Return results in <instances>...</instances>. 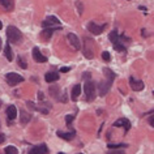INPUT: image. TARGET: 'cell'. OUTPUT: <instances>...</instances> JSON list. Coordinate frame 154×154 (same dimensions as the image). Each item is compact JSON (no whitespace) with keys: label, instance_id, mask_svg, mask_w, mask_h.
Wrapping results in <instances>:
<instances>
[{"label":"cell","instance_id":"obj_1","mask_svg":"<svg viewBox=\"0 0 154 154\" xmlns=\"http://www.w3.org/2000/svg\"><path fill=\"white\" fill-rule=\"evenodd\" d=\"M7 38L11 43H20L22 41V33L18 30L16 26H8L7 28Z\"/></svg>","mask_w":154,"mask_h":154},{"label":"cell","instance_id":"obj_2","mask_svg":"<svg viewBox=\"0 0 154 154\" xmlns=\"http://www.w3.org/2000/svg\"><path fill=\"white\" fill-rule=\"evenodd\" d=\"M84 91H85L86 99L89 102H93L95 99V85L91 80H86L85 85H84Z\"/></svg>","mask_w":154,"mask_h":154},{"label":"cell","instance_id":"obj_3","mask_svg":"<svg viewBox=\"0 0 154 154\" xmlns=\"http://www.w3.org/2000/svg\"><path fill=\"white\" fill-rule=\"evenodd\" d=\"M85 45H84V55H85L88 59H93L94 57V42L90 39V38H85L84 39Z\"/></svg>","mask_w":154,"mask_h":154},{"label":"cell","instance_id":"obj_4","mask_svg":"<svg viewBox=\"0 0 154 154\" xmlns=\"http://www.w3.org/2000/svg\"><path fill=\"white\" fill-rule=\"evenodd\" d=\"M5 80H7V82H8L9 86H16L18 82L24 81V77L17 75V73H14V72H9L5 75Z\"/></svg>","mask_w":154,"mask_h":154},{"label":"cell","instance_id":"obj_5","mask_svg":"<svg viewBox=\"0 0 154 154\" xmlns=\"http://www.w3.org/2000/svg\"><path fill=\"white\" fill-rule=\"evenodd\" d=\"M86 28H88V30H89L91 34H94V35H98V34H101L103 30H105L106 25H98V24H95V22H89Z\"/></svg>","mask_w":154,"mask_h":154},{"label":"cell","instance_id":"obj_6","mask_svg":"<svg viewBox=\"0 0 154 154\" xmlns=\"http://www.w3.org/2000/svg\"><path fill=\"white\" fill-rule=\"evenodd\" d=\"M129 86L132 88V90H134V91H140L145 88L144 82H142L141 80H136L133 76L129 77Z\"/></svg>","mask_w":154,"mask_h":154},{"label":"cell","instance_id":"obj_7","mask_svg":"<svg viewBox=\"0 0 154 154\" xmlns=\"http://www.w3.org/2000/svg\"><path fill=\"white\" fill-rule=\"evenodd\" d=\"M67 39H68V42H69V45H71L75 50H80V48H81V43H80V39L77 38L76 34L69 33L68 35H67Z\"/></svg>","mask_w":154,"mask_h":154},{"label":"cell","instance_id":"obj_8","mask_svg":"<svg viewBox=\"0 0 154 154\" xmlns=\"http://www.w3.org/2000/svg\"><path fill=\"white\" fill-rule=\"evenodd\" d=\"M32 54H33V59L35 60L37 63H46V61H47V57H46L41 52V50L38 47H34Z\"/></svg>","mask_w":154,"mask_h":154},{"label":"cell","instance_id":"obj_9","mask_svg":"<svg viewBox=\"0 0 154 154\" xmlns=\"http://www.w3.org/2000/svg\"><path fill=\"white\" fill-rule=\"evenodd\" d=\"M47 153H48L47 145H46V144H41V145L33 146V148L29 150L28 154H47Z\"/></svg>","mask_w":154,"mask_h":154},{"label":"cell","instance_id":"obj_10","mask_svg":"<svg viewBox=\"0 0 154 154\" xmlns=\"http://www.w3.org/2000/svg\"><path fill=\"white\" fill-rule=\"evenodd\" d=\"M111 81H101L99 82V85H98V88H99V95L101 97H103V95H106L107 93H109V90H110V88H111Z\"/></svg>","mask_w":154,"mask_h":154},{"label":"cell","instance_id":"obj_11","mask_svg":"<svg viewBox=\"0 0 154 154\" xmlns=\"http://www.w3.org/2000/svg\"><path fill=\"white\" fill-rule=\"evenodd\" d=\"M17 118V109H16V106H13V105H11L8 106V109H7V119H8V123L11 124L14 119Z\"/></svg>","mask_w":154,"mask_h":154},{"label":"cell","instance_id":"obj_12","mask_svg":"<svg viewBox=\"0 0 154 154\" xmlns=\"http://www.w3.org/2000/svg\"><path fill=\"white\" fill-rule=\"evenodd\" d=\"M54 25H60V21L57 20L55 16H50L42 22V26H43V28H52Z\"/></svg>","mask_w":154,"mask_h":154},{"label":"cell","instance_id":"obj_13","mask_svg":"<svg viewBox=\"0 0 154 154\" xmlns=\"http://www.w3.org/2000/svg\"><path fill=\"white\" fill-rule=\"evenodd\" d=\"M112 125L114 127H123V128L125 129V132H128L129 128H131V123H129L128 119H125V118H120L119 120L115 122Z\"/></svg>","mask_w":154,"mask_h":154},{"label":"cell","instance_id":"obj_14","mask_svg":"<svg viewBox=\"0 0 154 154\" xmlns=\"http://www.w3.org/2000/svg\"><path fill=\"white\" fill-rule=\"evenodd\" d=\"M59 73H56V72H48V73H46V76H45V80H46V82H55L59 80Z\"/></svg>","mask_w":154,"mask_h":154},{"label":"cell","instance_id":"obj_15","mask_svg":"<svg viewBox=\"0 0 154 154\" xmlns=\"http://www.w3.org/2000/svg\"><path fill=\"white\" fill-rule=\"evenodd\" d=\"M20 116H21V118H20V122H21L22 125H26V124H28V123L30 122V119H32V115L28 114L25 110H21V111H20Z\"/></svg>","mask_w":154,"mask_h":154},{"label":"cell","instance_id":"obj_16","mask_svg":"<svg viewBox=\"0 0 154 154\" xmlns=\"http://www.w3.org/2000/svg\"><path fill=\"white\" fill-rule=\"evenodd\" d=\"M56 30H61V28H45V30L41 34L45 39H47V38H51V35L56 32Z\"/></svg>","mask_w":154,"mask_h":154},{"label":"cell","instance_id":"obj_17","mask_svg":"<svg viewBox=\"0 0 154 154\" xmlns=\"http://www.w3.org/2000/svg\"><path fill=\"white\" fill-rule=\"evenodd\" d=\"M56 134L59 136L60 138H64V140H67V141H69V140H72L73 137H75V131H72V132H61V131H57L56 132Z\"/></svg>","mask_w":154,"mask_h":154},{"label":"cell","instance_id":"obj_18","mask_svg":"<svg viewBox=\"0 0 154 154\" xmlns=\"http://www.w3.org/2000/svg\"><path fill=\"white\" fill-rule=\"evenodd\" d=\"M0 5L5 11H12L14 8V0H0Z\"/></svg>","mask_w":154,"mask_h":154},{"label":"cell","instance_id":"obj_19","mask_svg":"<svg viewBox=\"0 0 154 154\" xmlns=\"http://www.w3.org/2000/svg\"><path fill=\"white\" fill-rule=\"evenodd\" d=\"M80 94H81V85L77 84L72 89V101H77V97H79Z\"/></svg>","mask_w":154,"mask_h":154},{"label":"cell","instance_id":"obj_20","mask_svg":"<svg viewBox=\"0 0 154 154\" xmlns=\"http://www.w3.org/2000/svg\"><path fill=\"white\" fill-rule=\"evenodd\" d=\"M4 54H5V57L8 59V61H12L13 60V52H12V48H11V45H8V43L5 45Z\"/></svg>","mask_w":154,"mask_h":154},{"label":"cell","instance_id":"obj_21","mask_svg":"<svg viewBox=\"0 0 154 154\" xmlns=\"http://www.w3.org/2000/svg\"><path fill=\"white\" fill-rule=\"evenodd\" d=\"M103 72H105V75H106V77H107V80H109V81H111V82H112L114 80H115V77H116L115 72H112L110 68H105V69H103Z\"/></svg>","mask_w":154,"mask_h":154},{"label":"cell","instance_id":"obj_22","mask_svg":"<svg viewBox=\"0 0 154 154\" xmlns=\"http://www.w3.org/2000/svg\"><path fill=\"white\" fill-rule=\"evenodd\" d=\"M5 154H18V150L14 148V146L9 145V146H7L5 148Z\"/></svg>","mask_w":154,"mask_h":154},{"label":"cell","instance_id":"obj_23","mask_svg":"<svg viewBox=\"0 0 154 154\" xmlns=\"http://www.w3.org/2000/svg\"><path fill=\"white\" fill-rule=\"evenodd\" d=\"M50 94L52 95V97H59V88L57 86H50Z\"/></svg>","mask_w":154,"mask_h":154},{"label":"cell","instance_id":"obj_24","mask_svg":"<svg viewBox=\"0 0 154 154\" xmlns=\"http://www.w3.org/2000/svg\"><path fill=\"white\" fill-rule=\"evenodd\" d=\"M17 64L20 65V67H21L22 69H26V68H28V64H26V61H25L24 59H22L21 56H18V57H17Z\"/></svg>","mask_w":154,"mask_h":154},{"label":"cell","instance_id":"obj_25","mask_svg":"<svg viewBox=\"0 0 154 154\" xmlns=\"http://www.w3.org/2000/svg\"><path fill=\"white\" fill-rule=\"evenodd\" d=\"M127 144H109L110 149H118V148H127Z\"/></svg>","mask_w":154,"mask_h":154},{"label":"cell","instance_id":"obj_26","mask_svg":"<svg viewBox=\"0 0 154 154\" xmlns=\"http://www.w3.org/2000/svg\"><path fill=\"white\" fill-rule=\"evenodd\" d=\"M73 118H75L73 115H67V116H65V124H67L68 127L71 125V123L73 122Z\"/></svg>","mask_w":154,"mask_h":154},{"label":"cell","instance_id":"obj_27","mask_svg":"<svg viewBox=\"0 0 154 154\" xmlns=\"http://www.w3.org/2000/svg\"><path fill=\"white\" fill-rule=\"evenodd\" d=\"M102 59L105 60V61H110V54L107 52V51H103L102 52Z\"/></svg>","mask_w":154,"mask_h":154},{"label":"cell","instance_id":"obj_28","mask_svg":"<svg viewBox=\"0 0 154 154\" xmlns=\"http://www.w3.org/2000/svg\"><path fill=\"white\" fill-rule=\"evenodd\" d=\"M76 5H77V9H79V14L81 16V14H82V11H84L81 2H77V3H76Z\"/></svg>","mask_w":154,"mask_h":154},{"label":"cell","instance_id":"obj_29","mask_svg":"<svg viewBox=\"0 0 154 154\" xmlns=\"http://www.w3.org/2000/svg\"><path fill=\"white\" fill-rule=\"evenodd\" d=\"M107 154H125L123 150H110V152H107Z\"/></svg>","mask_w":154,"mask_h":154},{"label":"cell","instance_id":"obj_30","mask_svg":"<svg viewBox=\"0 0 154 154\" xmlns=\"http://www.w3.org/2000/svg\"><path fill=\"white\" fill-rule=\"evenodd\" d=\"M38 99H39V101H45V97H43L42 91H38Z\"/></svg>","mask_w":154,"mask_h":154},{"label":"cell","instance_id":"obj_31","mask_svg":"<svg viewBox=\"0 0 154 154\" xmlns=\"http://www.w3.org/2000/svg\"><path fill=\"white\" fill-rule=\"evenodd\" d=\"M69 69H71L69 67H63V68H60V72H61V73H67Z\"/></svg>","mask_w":154,"mask_h":154},{"label":"cell","instance_id":"obj_32","mask_svg":"<svg viewBox=\"0 0 154 154\" xmlns=\"http://www.w3.org/2000/svg\"><path fill=\"white\" fill-rule=\"evenodd\" d=\"M5 141V134H3V133H0V144H3V142Z\"/></svg>","mask_w":154,"mask_h":154},{"label":"cell","instance_id":"obj_33","mask_svg":"<svg viewBox=\"0 0 154 154\" xmlns=\"http://www.w3.org/2000/svg\"><path fill=\"white\" fill-rule=\"evenodd\" d=\"M153 118H154V116H150V118H149V124H150V125H152V127L154 125V122H153Z\"/></svg>","mask_w":154,"mask_h":154},{"label":"cell","instance_id":"obj_34","mask_svg":"<svg viewBox=\"0 0 154 154\" xmlns=\"http://www.w3.org/2000/svg\"><path fill=\"white\" fill-rule=\"evenodd\" d=\"M89 77H90V73H88V72H85V73H84V79H89Z\"/></svg>","mask_w":154,"mask_h":154},{"label":"cell","instance_id":"obj_35","mask_svg":"<svg viewBox=\"0 0 154 154\" xmlns=\"http://www.w3.org/2000/svg\"><path fill=\"white\" fill-rule=\"evenodd\" d=\"M138 8H140L141 11H146V8H145V7H142V5H140V7H138Z\"/></svg>","mask_w":154,"mask_h":154},{"label":"cell","instance_id":"obj_36","mask_svg":"<svg viewBox=\"0 0 154 154\" xmlns=\"http://www.w3.org/2000/svg\"><path fill=\"white\" fill-rule=\"evenodd\" d=\"M3 28V24H2V21H0V29H2Z\"/></svg>","mask_w":154,"mask_h":154},{"label":"cell","instance_id":"obj_37","mask_svg":"<svg viewBox=\"0 0 154 154\" xmlns=\"http://www.w3.org/2000/svg\"><path fill=\"white\" fill-rule=\"evenodd\" d=\"M0 48H2V38H0Z\"/></svg>","mask_w":154,"mask_h":154},{"label":"cell","instance_id":"obj_38","mask_svg":"<svg viewBox=\"0 0 154 154\" xmlns=\"http://www.w3.org/2000/svg\"><path fill=\"white\" fill-rule=\"evenodd\" d=\"M57 154H64V153H57Z\"/></svg>","mask_w":154,"mask_h":154},{"label":"cell","instance_id":"obj_39","mask_svg":"<svg viewBox=\"0 0 154 154\" xmlns=\"http://www.w3.org/2000/svg\"><path fill=\"white\" fill-rule=\"evenodd\" d=\"M79 154H82V153H79Z\"/></svg>","mask_w":154,"mask_h":154}]
</instances>
